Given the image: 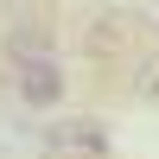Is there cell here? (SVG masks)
Listing matches in <instances>:
<instances>
[{
	"instance_id": "obj_2",
	"label": "cell",
	"mask_w": 159,
	"mask_h": 159,
	"mask_svg": "<svg viewBox=\"0 0 159 159\" xmlns=\"http://www.w3.org/2000/svg\"><path fill=\"white\" fill-rule=\"evenodd\" d=\"M45 140L57 153H83V159H102V153H108V127H102V121H57Z\"/></svg>"
},
{
	"instance_id": "obj_1",
	"label": "cell",
	"mask_w": 159,
	"mask_h": 159,
	"mask_svg": "<svg viewBox=\"0 0 159 159\" xmlns=\"http://www.w3.org/2000/svg\"><path fill=\"white\" fill-rule=\"evenodd\" d=\"M19 102H32V108H51V102H64V70H57L51 57L19 64Z\"/></svg>"
},
{
	"instance_id": "obj_3",
	"label": "cell",
	"mask_w": 159,
	"mask_h": 159,
	"mask_svg": "<svg viewBox=\"0 0 159 159\" xmlns=\"http://www.w3.org/2000/svg\"><path fill=\"white\" fill-rule=\"evenodd\" d=\"M121 45H127V19H96V32H89V51H96V57H115Z\"/></svg>"
},
{
	"instance_id": "obj_4",
	"label": "cell",
	"mask_w": 159,
	"mask_h": 159,
	"mask_svg": "<svg viewBox=\"0 0 159 159\" xmlns=\"http://www.w3.org/2000/svg\"><path fill=\"white\" fill-rule=\"evenodd\" d=\"M134 96H140V102H159V51L134 64Z\"/></svg>"
}]
</instances>
